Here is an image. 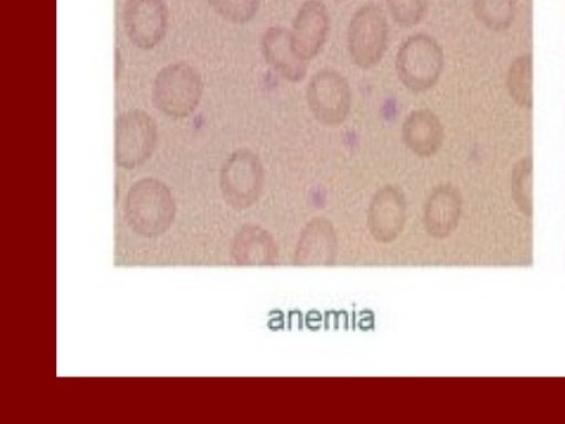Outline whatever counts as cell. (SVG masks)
Listing matches in <instances>:
<instances>
[{
    "mask_svg": "<svg viewBox=\"0 0 565 424\" xmlns=\"http://www.w3.org/2000/svg\"><path fill=\"white\" fill-rule=\"evenodd\" d=\"M128 226L147 237L164 233L175 214V203L168 186L156 178L137 180L128 190L124 204Z\"/></svg>",
    "mask_w": 565,
    "mask_h": 424,
    "instance_id": "obj_1",
    "label": "cell"
},
{
    "mask_svg": "<svg viewBox=\"0 0 565 424\" xmlns=\"http://www.w3.org/2000/svg\"><path fill=\"white\" fill-rule=\"evenodd\" d=\"M202 95V77L195 67L185 62L163 66L152 83L151 96L156 108L172 119L190 116L199 106Z\"/></svg>",
    "mask_w": 565,
    "mask_h": 424,
    "instance_id": "obj_2",
    "label": "cell"
},
{
    "mask_svg": "<svg viewBox=\"0 0 565 424\" xmlns=\"http://www.w3.org/2000/svg\"><path fill=\"white\" fill-rule=\"evenodd\" d=\"M443 67V50L438 42L426 33L408 36L397 50V77L413 93L430 89L438 82Z\"/></svg>",
    "mask_w": 565,
    "mask_h": 424,
    "instance_id": "obj_3",
    "label": "cell"
},
{
    "mask_svg": "<svg viewBox=\"0 0 565 424\" xmlns=\"http://www.w3.org/2000/svg\"><path fill=\"white\" fill-rule=\"evenodd\" d=\"M390 36V25L383 9L369 2L352 14L347 32L348 50L352 62L370 70L383 59Z\"/></svg>",
    "mask_w": 565,
    "mask_h": 424,
    "instance_id": "obj_4",
    "label": "cell"
},
{
    "mask_svg": "<svg viewBox=\"0 0 565 424\" xmlns=\"http://www.w3.org/2000/svg\"><path fill=\"white\" fill-rule=\"evenodd\" d=\"M263 187V163L253 150L238 148L225 159L220 171V189L228 205L237 210L252 206Z\"/></svg>",
    "mask_w": 565,
    "mask_h": 424,
    "instance_id": "obj_5",
    "label": "cell"
},
{
    "mask_svg": "<svg viewBox=\"0 0 565 424\" xmlns=\"http://www.w3.org/2000/svg\"><path fill=\"white\" fill-rule=\"evenodd\" d=\"M158 141L154 119L142 109L120 113L115 121V161L118 167L135 169L152 156Z\"/></svg>",
    "mask_w": 565,
    "mask_h": 424,
    "instance_id": "obj_6",
    "label": "cell"
},
{
    "mask_svg": "<svg viewBox=\"0 0 565 424\" xmlns=\"http://www.w3.org/2000/svg\"><path fill=\"white\" fill-rule=\"evenodd\" d=\"M306 97L311 114L323 126H339L350 113V85L335 70L317 72L308 83Z\"/></svg>",
    "mask_w": 565,
    "mask_h": 424,
    "instance_id": "obj_7",
    "label": "cell"
},
{
    "mask_svg": "<svg viewBox=\"0 0 565 424\" xmlns=\"http://www.w3.org/2000/svg\"><path fill=\"white\" fill-rule=\"evenodd\" d=\"M129 41L141 50H151L164 39L169 24L166 0H125L121 13Z\"/></svg>",
    "mask_w": 565,
    "mask_h": 424,
    "instance_id": "obj_8",
    "label": "cell"
},
{
    "mask_svg": "<svg viewBox=\"0 0 565 424\" xmlns=\"http://www.w3.org/2000/svg\"><path fill=\"white\" fill-rule=\"evenodd\" d=\"M330 32V14L321 0H305L298 8L289 30L295 54L308 62L316 57Z\"/></svg>",
    "mask_w": 565,
    "mask_h": 424,
    "instance_id": "obj_9",
    "label": "cell"
},
{
    "mask_svg": "<svg viewBox=\"0 0 565 424\" xmlns=\"http://www.w3.org/2000/svg\"><path fill=\"white\" fill-rule=\"evenodd\" d=\"M406 221V201L403 192L392 184L380 188L371 199L366 223L372 237L391 243L402 233Z\"/></svg>",
    "mask_w": 565,
    "mask_h": 424,
    "instance_id": "obj_10",
    "label": "cell"
},
{
    "mask_svg": "<svg viewBox=\"0 0 565 424\" xmlns=\"http://www.w3.org/2000/svg\"><path fill=\"white\" fill-rule=\"evenodd\" d=\"M338 254L337 233L332 223L321 216L311 219L302 229L294 253L297 266H330Z\"/></svg>",
    "mask_w": 565,
    "mask_h": 424,
    "instance_id": "obj_11",
    "label": "cell"
},
{
    "mask_svg": "<svg viewBox=\"0 0 565 424\" xmlns=\"http://www.w3.org/2000/svg\"><path fill=\"white\" fill-rule=\"evenodd\" d=\"M260 50L266 63L286 81L298 83L306 77L307 62L295 54L289 30L279 25L267 28L260 38Z\"/></svg>",
    "mask_w": 565,
    "mask_h": 424,
    "instance_id": "obj_12",
    "label": "cell"
},
{
    "mask_svg": "<svg viewBox=\"0 0 565 424\" xmlns=\"http://www.w3.org/2000/svg\"><path fill=\"white\" fill-rule=\"evenodd\" d=\"M402 139L416 156H434L444 140L443 125L435 113L427 108L412 112L402 126Z\"/></svg>",
    "mask_w": 565,
    "mask_h": 424,
    "instance_id": "obj_13",
    "label": "cell"
},
{
    "mask_svg": "<svg viewBox=\"0 0 565 424\" xmlns=\"http://www.w3.org/2000/svg\"><path fill=\"white\" fill-rule=\"evenodd\" d=\"M460 197L450 186L436 187L424 206V224L427 233L435 239H444L457 225L460 215Z\"/></svg>",
    "mask_w": 565,
    "mask_h": 424,
    "instance_id": "obj_14",
    "label": "cell"
},
{
    "mask_svg": "<svg viewBox=\"0 0 565 424\" xmlns=\"http://www.w3.org/2000/svg\"><path fill=\"white\" fill-rule=\"evenodd\" d=\"M232 255L245 266H266L276 262L278 250L273 236L258 225H244L236 234Z\"/></svg>",
    "mask_w": 565,
    "mask_h": 424,
    "instance_id": "obj_15",
    "label": "cell"
},
{
    "mask_svg": "<svg viewBox=\"0 0 565 424\" xmlns=\"http://www.w3.org/2000/svg\"><path fill=\"white\" fill-rule=\"evenodd\" d=\"M224 20L234 24L250 22L258 12L260 0H206Z\"/></svg>",
    "mask_w": 565,
    "mask_h": 424,
    "instance_id": "obj_16",
    "label": "cell"
},
{
    "mask_svg": "<svg viewBox=\"0 0 565 424\" xmlns=\"http://www.w3.org/2000/svg\"><path fill=\"white\" fill-rule=\"evenodd\" d=\"M393 20L403 28L418 24L425 17L428 0H383Z\"/></svg>",
    "mask_w": 565,
    "mask_h": 424,
    "instance_id": "obj_17",
    "label": "cell"
},
{
    "mask_svg": "<svg viewBox=\"0 0 565 424\" xmlns=\"http://www.w3.org/2000/svg\"><path fill=\"white\" fill-rule=\"evenodd\" d=\"M338 1H344V0H338Z\"/></svg>",
    "mask_w": 565,
    "mask_h": 424,
    "instance_id": "obj_18",
    "label": "cell"
}]
</instances>
